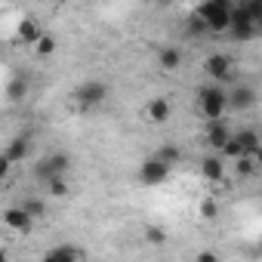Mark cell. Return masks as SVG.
<instances>
[{
    "instance_id": "obj_1",
    "label": "cell",
    "mask_w": 262,
    "mask_h": 262,
    "mask_svg": "<svg viewBox=\"0 0 262 262\" xmlns=\"http://www.w3.org/2000/svg\"><path fill=\"white\" fill-rule=\"evenodd\" d=\"M231 10H234V0H204L198 7V19L204 22L207 31H228V19H231Z\"/></svg>"
},
{
    "instance_id": "obj_2",
    "label": "cell",
    "mask_w": 262,
    "mask_h": 262,
    "mask_svg": "<svg viewBox=\"0 0 262 262\" xmlns=\"http://www.w3.org/2000/svg\"><path fill=\"white\" fill-rule=\"evenodd\" d=\"M198 102H201V114H204L207 120H219V117H225L228 93H225L219 83H210V86H204V90H201Z\"/></svg>"
},
{
    "instance_id": "obj_3",
    "label": "cell",
    "mask_w": 262,
    "mask_h": 262,
    "mask_svg": "<svg viewBox=\"0 0 262 262\" xmlns=\"http://www.w3.org/2000/svg\"><path fill=\"white\" fill-rule=\"evenodd\" d=\"M105 99H108V86H105L102 80H83V83L74 90V102H77L80 111H93V108H99Z\"/></svg>"
},
{
    "instance_id": "obj_4",
    "label": "cell",
    "mask_w": 262,
    "mask_h": 262,
    "mask_svg": "<svg viewBox=\"0 0 262 262\" xmlns=\"http://www.w3.org/2000/svg\"><path fill=\"white\" fill-rule=\"evenodd\" d=\"M170 164H164L158 155H151V158H145L142 164H139V182L142 185H148V188H155V185H164L167 179H170Z\"/></svg>"
},
{
    "instance_id": "obj_5",
    "label": "cell",
    "mask_w": 262,
    "mask_h": 262,
    "mask_svg": "<svg viewBox=\"0 0 262 262\" xmlns=\"http://www.w3.org/2000/svg\"><path fill=\"white\" fill-rule=\"evenodd\" d=\"M68 167H71V158H68L65 151H53V155H47V158L34 167V176H37L40 182H47V179H53V176H65Z\"/></svg>"
},
{
    "instance_id": "obj_6",
    "label": "cell",
    "mask_w": 262,
    "mask_h": 262,
    "mask_svg": "<svg viewBox=\"0 0 262 262\" xmlns=\"http://www.w3.org/2000/svg\"><path fill=\"white\" fill-rule=\"evenodd\" d=\"M228 31L234 34V40H250V37H256V31H259V22H253V19L237 7V0H234L231 19H228Z\"/></svg>"
},
{
    "instance_id": "obj_7",
    "label": "cell",
    "mask_w": 262,
    "mask_h": 262,
    "mask_svg": "<svg viewBox=\"0 0 262 262\" xmlns=\"http://www.w3.org/2000/svg\"><path fill=\"white\" fill-rule=\"evenodd\" d=\"M204 74H207L213 83L228 80V74H231V59H228L225 53H213V56H207V59H204Z\"/></svg>"
},
{
    "instance_id": "obj_8",
    "label": "cell",
    "mask_w": 262,
    "mask_h": 262,
    "mask_svg": "<svg viewBox=\"0 0 262 262\" xmlns=\"http://www.w3.org/2000/svg\"><path fill=\"white\" fill-rule=\"evenodd\" d=\"M4 225H7L10 231L25 234V231H31L34 216H28V210H25V207H7V210H4Z\"/></svg>"
},
{
    "instance_id": "obj_9",
    "label": "cell",
    "mask_w": 262,
    "mask_h": 262,
    "mask_svg": "<svg viewBox=\"0 0 262 262\" xmlns=\"http://www.w3.org/2000/svg\"><path fill=\"white\" fill-rule=\"evenodd\" d=\"M40 34H43L40 19H34V16H22V19H19V25H16V43L34 47V40H37Z\"/></svg>"
},
{
    "instance_id": "obj_10",
    "label": "cell",
    "mask_w": 262,
    "mask_h": 262,
    "mask_svg": "<svg viewBox=\"0 0 262 262\" xmlns=\"http://www.w3.org/2000/svg\"><path fill=\"white\" fill-rule=\"evenodd\" d=\"M145 120L148 123H155V126H161V123H167L170 120V114H173V105H170V99H164V96H158V99H151L148 105H145Z\"/></svg>"
},
{
    "instance_id": "obj_11",
    "label": "cell",
    "mask_w": 262,
    "mask_h": 262,
    "mask_svg": "<svg viewBox=\"0 0 262 262\" xmlns=\"http://www.w3.org/2000/svg\"><path fill=\"white\" fill-rule=\"evenodd\" d=\"M256 105V93L250 90V86H234L231 93H228V108H234V111H250Z\"/></svg>"
},
{
    "instance_id": "obj_12",
    "label": "cell",
    "mask_w": 262,
    "mask_h": 262,
    "mask_svg": "<svg viewBox=\"0 0 262 262\" xmlns=\"http://www.w3.org/2000/svg\"><path fill=\"white\" fill-rule=\"evenodd\" d=\"M7 161L10 164H22L28 155H31V139L28 136H16V139H10V145H7Z\"/></svg>"
},
{
    "instance_id": "obj_13",
    "label": "cell",
    "mask_w": 262,
    "mask_h": 262,
    "mask_svg": "<svg viewBox=\"0 0 262 262\" xmlns=\"http://www.w3.org/2000/svg\"><path fill=\"white\" fill-rule=\"evenodd\" d=\"M228 136H231V129H228V126L222 123V117H219V120H210L207 136H204V139H207V145H210L213 151H219V148H222V142H225Z\"/></svg>"
},
{
    "instance_id": "obj_14",
    "label": "cell",
    "mask_w": 262,
    "mask_h": 262,
    "mask_svg": "<svg viewBox=\"0 0 262 262\" xmlns=\"http://www.w3.org/2000/svg\"><path fill=\"white\" fill-rule=\"evenodd\" d=\"M201 176H204L207 182H222V176H225V161L216 158V155L204 158V161H201Z\"/></svg>"
},
{
    "instance_id": "obj_15",
    "label": "cell",
    "mask_w": 262,
    "mask_h": 262,
    "mask_svg": "<svg viewBox=\"0 0 262 262\" xmlns=\"http://www.w3.org/2000/svg\"><path fill=\"white\" fill-rule=\"evenodd\" d=\"M43 259L47 262H74V259H83V250H77V247H53V250H47L43 253Z\"/></svg>"
},
{
    "instance_id": "obj_16",
    "label": "cell",
    "mask_w": 262,
    "mask_h": 262,
    "mask_svg": "<svg viewBox=\"0 0 262 262\" xmlns=\"http://www.w3.org/2000/svg\"><path fill=\"white\" fill-rule=\"evenodd\" d=\"M158 62H161L164 71H179V65H182V53H179L176 47H161Z\"/></svg>"
},
{
    "instance_id": "obj_17",
    "label": "cell",
    "mask_w": 262,
    "mask_h": 262,
    "mask_svg": "<svg viewBox=\"0 0 262 262\" xmlns=\"http://www.w3.org/2000/svg\"><path fill=\"white\" fill-rule=\"evenodd\" d=\"M234 136H237L244 155H259V133L256 129H241V133H234Z\"/></svg>"
},
{
    "instance_id": "obj_18",
    "label": "cell",
    "mask_w": 262,
    "mask_h": 262,
    "mask_svg": "<svg viewBox=\"0 0 262 262\" xmlns=\"http://www.w3.org/2000/svg\"><path fill=\"white\" fill-rule=\"evenodd\" d=\"M34 53H37L40 59H50V56L56 53V37H53V34H40V37L34 40Z\"/></svg>"
},
{
    "instance_id": "obj_19",
    "label": "cell",
    "mask_w": 262,
    "mask_h": 262,
    "mask_svg": "<svg viewBox=\"0 0 262 262\" xmlns=\"http://www.w3.org/2000/svg\"><path fill=\"white\" fill-rule=\"evenodd\" d=\"M7 96H10L13 102H22V99L28 96V80H25V77H13L10 86H7Z\"/></svg>"
},
{
    "instance_id": "obj_20",
    "label": "cell",
    "mask_w": 262,
    "mask_h": 262,
    "mask_svg": "<svg viewBox=\"0 0 262 262\" xmlns=\"http://www.w3.org/2000/svg\"><path fill=\"white\" fill-rule=\"evenodd\" d=\"M237 7H241L253 22H259V25H262V0H237Z\"/></svg>"
},
{
    "instance_id": "obj_21",
    "label": "cell",
    "mask_w": 262,
    "mask_h": 262,
    "mask_svg": "<svg viewBox=\"0 0 262 262\" xmlns=\"http://www.w3.org/2000/svg\"><path fill=\"white\" fill-rule=\"evenodd\" d=\"M158 158H161L164 164L176 167V164H179V158H182V151H179L176 145H161V148H158Z\"/></svg>"
},
{
    "instance_id": "obj_22",
    "label": "cell",
    "mask_w": 262,
    "mask_h": 262,
    "mask_svg": "<svg viewBox=\"0 0 262 262\" xmlns=\"http://www.w3.org/2000/svg\"><path fill=\"white\" fill-rule=\"evenodd\" d=\"M43 185H47V191H50L53 198H62V194H68V182H65V176H53V179H47Z\"/></svg>"
},
{
    "instance_id": "obj_23",
    "label": "cell",
    "mask_w": 262,
    "mask_h": 262,
    "mask_svg": "<svg viewBox=\"0 0 262 262\" xmlns=\"http://www.w3.org/2000/svg\"><path fill=\"white\" fill-rule=\"evenodd\" d=\"M22 207H25V210H28V216H34V219L47 213V204H43V201H37V198H31V201H25Z\"/></svg>"
},
{
    "instance_id": "obj_24",
    "label": "cell",
    "mask_w": 262,
    "mask_h": 262,
    "mask_svg": "<svg viewBox=\"0 0 262 262\" xmlns=\"http://www.w3.org/2000/svg\"><path fill=\"white\" fill-rule=\"evenodd\" d=\"M216 213H219V204H216V201H210V198L201 201V216H204V219H213Z\"/></svg>"
},
{
    "instance_id": "obj_25",
    "label": "cell",
    "mask_w": 262,
    "mask_h": 262,
    "mask_svg": "<svg viewBox=\"0 0 262 262\" xmlns=\"http://www.w3.org/2000/svg\"><path fill=\"white\" fill-rule=\"evenodd\" d=\"M145 237H148L151 244H164V241H167V231H164V228H148Z\"/></svg>"
},
{
    "instance_id": "obj_26",
    "label": "cell",
    "mask_w": 262,
    "mask_h": 262,
    "mask_svg": "<svg viewBox=\"0 0 262 262\" xmlns=\"http://www.w3.org/2000/svg\"><path fill=\"white\" fill-rule=\"evenodd\" d=\"M10 167H13V164L7 161V155H0V185L7 182V176H10Z\"/></svg>"
},
{
    "instance_id": "obj_27",
    "label": "cell",
    "mask_w": 262,
    "mask_h": 262,
    "mask_svg": "<svg viewBox=\"0 0 262 262\" xmlns=\"http://www.w3.org/2000/svg\"><path fill=\"white\" fill-rule=\"evenodd\" d=\"M198 259H201V262H216V259H219V256H216V253H201V256H198Z\"/></svg>"
},
{
    "instance_id": "obj_28",
    "label": "cell",
    "mask_w": 262,
    "mask_h": 262,
    "mask_svg": "<svg viewBox=\"0 0 262 262\" xmlns=\"http://www.w3.org/2000/svg\"><path fill=\"white\" fill-rule=\"evenodd\" d=\"M158 4H161V7H170V4H173V0H158Z\"/></svg>"
}]
</instances>
